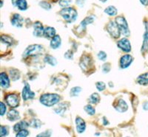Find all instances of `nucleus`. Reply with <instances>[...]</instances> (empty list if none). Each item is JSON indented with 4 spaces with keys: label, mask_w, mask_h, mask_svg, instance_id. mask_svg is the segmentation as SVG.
I'll return each mask as SVG.
<instances>
[{
    "label": "nucleus",
    "mask_w": 148,
    "mask_h": 137,
    "mask_svg": "<svg viewBox=\"0 0 148 137\" xmlns=\"http://www.w3.org/2000/svg\"><path fill=\"white\" fill-rule=\"evenodd\" d=\"M59 14L67 23H73L78 18V12L75 9L71 7H64L63 9H62L59 12Z\"/></svg>",
    "instance_id": "nucleus-2"
},
{
    "label": "nucleus",
    "mask_w": 148,
    "mask_h": 137,
    "mask_svg": "<svg viewBox=\"0 0 148 137\" xmlns=\"http://www.w3.org/2000/svg\"><path fill=\"white\" fill-rule=\"evenodd\" d=\"M64 58L67 59H69V60H71V59L73 58V52L71 50H67L64 53Z\"/></svg>",
    "instance_id": "nucleus-41"
},
{
    "label": "nucleus",
    "mask_w": 148,
    "mask_h": 137,
    "mask_svg": "<svg viewBox=\"0 0 148 137\" xmlns=\"http://www.w3.org/2000/svg\"><path fill=\"white\" fill-rule=\"evenodd\" d=\"M43 51V47L39 44H32L25 49V52L22 54L23 58L30 57V56H36L42 53Z\"/></svg>",
    "instance_id": "nucleus-4"
},
{
    "label": "nucleus",
    "mask_w": 148,
    "mask_h": 137,
    "mask_svg": "<svg viewBox=\"0 0 148 137\" xmlns=\"http://www.w3.org/2000/svg\"><path fill=\"white\" fill-rule=\"evenodd\" d=\"M101 70L103 73H108L110 71V64L109 63H105L101 66Z\"/></svg>",
    "instance_id": "nucleus-38"
},
{
    "label": "nucleus",
    "mask_w": 148,
    "mask_h": 137,
    "mask_svg": "<svg viewBox=\"0 0 148 137\" xmlns=\"http://www.w3.org/2000/svg\"><path fill=\"white\" fill-rule=\"evenodd\" d=\"M133 61V58L130 54H125L122 55L120 58L119 65L121 68H127L130 66L131 65Z\"/></svg>",
    "instance_id": "nucleus-10"
},
{
    "label": "nucleus",
    "mask_w": 148,
    "mask_h": 137,
    "mask_svg": "<svg viewBox=\"0 0 148 137\" xmlns=\"http://www.w3.org/2000/svg\"><path fill=\"white\" fill-rule=\"evenodd\" d=\"M10 23L14 27L21 28L23 26L24 23V18L20 14H15L13 15L10 19Z\"/></svg>",
    "instance_id": "nucleus-11"
},
{
    "label": "nucleus",
    "mask_w": 148,
    "mask_h": 137,
    "mask_svg": "<svg viewBox=\"0 0 148 137\" xmlns=\"http://www.w3.org/2000/svg\"><path fill=\"white\" fill-rule=\"evenodd\" d=\"M73 0H59V5L61 7H69V5L72 4Z\"/></svg>",
    "instance_id": "nucleus-35"
},
{
    "label": "nucleus",
    "mask_w": 148,
    "mask_h": 137,
    "mask_svg": "<svg viewBox=\"0 0 148 137\" xmlns=\"http://www.w3.org/2000/svg\"><path fill=\"white\" fill-rule=\"evenodd\" d=\"M89 101L92 104H98L100 102V96L98 93H92L89 97Z\"/></svg>",
    "instance_id": "nucleus-29"
},
{
    "label": "nucleus",
    "mask_w": 148,
    "mask_h": 137,
    "mask_svg": "<svg viewBox=\"0 0 148 137\" xmlns=\"http://www.w3.org/2000/svg\"><path fill=\"white\" fill-rule=\"evenodd\" d=\"M99 1L101 2H102V3H105V2H106L108 0H99Z\"/></svg>",
    "instance_id": "nucleus-48"
},
{
    "label": "nucleus",
    "mask_w": 148,
    "mask_h": 137,
    "mask_svg": "<svg viewBox=\"0 0 148 137\" xmlns=\"http://www.w3.org/2000/svg\"><path fill=\"white\" fill-rule=\"evenodd\" d=\"M96 87L98 91L102 92V91L105 90V89H106V84L102 82V81H99L96 83Z\"/></svg>",
    "instance_id": "nucleus-34"
},
{
    "label": "nucleus",
    "mask_w": 148,
    "mask_h": 137,
    "mask_svg": "<svg viewBox=\"0 0 148 137\" xmlns=\"http://www.w3.org/2000/svg\"><path fill=\"white\" fill-rule=\"evenodd\" d=\"M29 124H30V127L33 128L38 129L42 126V122H41V121L37 119H33Z\"/></svg>",
    "instance_id": "nucleus-32"
},
{
    "label": "nucleus",
    "mask_w": 148,
    "mask_h": 137,
    "mask_svg": "<svg viewBox=\"0 0 148 137\" xmlns=\"http://www.w3.org/2000/svg\"><path fill=\"white\" fill-rule=\"evenodd\" d=\"M60 101V96L57 94L53 93H46L41 95L39 98V102L45 106L51 107L58 104Z\"/></svg>",
    "instance_id": "nucleus-1"
},
{
    "label": "nucleus",
    "mask_w": 148,
    "mask_h": 137,
    "mask_svg": "<svg viewBox=\"0 0 148 137\" xmlns=\"http://www.w3.org/2000/svg\"><path fill=\"white\" fill-rule=\"evenodd\" d=\"M106 29L108 33L114 39H118L121 34V31H120L119 28L116 24V22H113V21H110L108 22V24H107Z\"/></svg>",
    "instance_id": "nucleus-5"
},
{
    "label": "nucleus",
    "mask_w": 148,
    "mask_h": 137,
    "mask_svg": "<svg viewBox=\"0 0 148 137\" xmlns=\"http://www.w3.org/2000/svg\"><path fill=\"white\" fill-rule=\"evenodd\" d=\"M115 22L119 28L121 34H123L125 36H129L130 35V31L129 30L126 18L125 17L122 16H119L116 18Z\"/></svg>",
    "instance_id": "nucleus-3"
},
{
    "label": "nucleus",
    "mask_w": 148,
    "mask_h": 137,
    "mask_svg": "<svg viewBox=\"0 0 148 137\" xmlns=\"http://www.w3.org/2000/svg\"><path fill=\"white\" fill-rule=\"evenodd\" d=\"M10 77L5 72H2L0 75V85L3 89H8L10 87Z\"/></svg>",
    "instance_id": "nucleus-17"
},
{
    "label": "nucleus",
    "mask_w": 148,
    "mask_h": 137,
    "mask_svg": "<svg viewBox=\"0 0 148 137\" xmlns=\"http://www.w3.org/2000/svg\"><path fill=\"white\" fill-rule=\"evenodd\" d=\"M145 30L143 35V43L141 47V52H146L148 51V22H145Z\"/></svg>",
    "instance_id": "nucleus-15"
},
{
    "label": "nucleus",
    "mask_w": 148,
    "mask_h": 137,
    "mask_svg": "<svg viewBox=\"0 0 148 137\" xmlns=\"http://www.w3.org/2000/svg\"><path fill=\"white\" fill-rule=\"evenodd\" d=\"M7 118L10 122H16L18 119H20V116H19V112L15 109H11L8 111L7 114Z\"/></svg>",
    "instance_id": "nucleus-19"
},
{
    "label": "nucleus",
    "mask_w": 148,
    "mask_h": 137,
    "mask_svg": "<svg viewBox=\"0 0 148 137\" xmlns=\"http://www.w3.org/2000/svg\"><path fill=\"white\" fill-rule=\"evenodd\" d=\"M66 109H67L66 104L61 103V104H59V105H57V107H56L55 109H54V111H55V112L57 114L63 115L64 112H65Z\"/></svg>",
    "instance_id": "nucleus-27"
},
{
    "label": "nucleus",
    "mask_w": 148,
    "mask_h": 137,
    "mask_svg": "<svg viewBox=\"0 0 148 137\" xmlns=\"http://www.w3.org/2000/svg\"><path fill=\"white\" fill-rule=\"evenodd\" d=\"M82 92V88L79 86H75L73 87L72 89H71L70 92V96L72 97H76L79 95V94Z\"/></svg>",
    "instance_id": "nucleus-28"
},
{
    "label": "nucleus",
    "mask_w": 148,
    "mask_h": 137,
    "mask_svg": "<svg viewBox=\"0 0 148 137\" xmlns=\"http://www.w3.org/2000/svg\"><path fill=\"white\" fill-rule=\"evenodd\" d=\"M79 66L82 69L83 72H86L90 68H91L92 66V60L90 56H82L79 63Z\"/></svg>",
    "instance_id": "nucleus-9"
},
{
    "label": "nucleus",
    "mask_w": 148,
    "mask_h": 137,
    "mask_svg": "<svg viewBox=\"0 0 148 137\" xmlns=\"http://www.w3.org/2000/svg\"><path fill=\"white\" fill-rule=\"evenodd\" d=\"M35 97V93L31 91L30 86L28 83H26L24 85L23 89L22 92V100L25 101L29 100H32Z\"/></svg>",
    "instance_id": "nucleus-8"
},
{
    "label": "nucleus",
    "mask_w": 148,
    "mask_h": 137,
    "mask_svg": "<svg viewBox=\"0 0 148 137\" xmlns=\"http://www.w3.org/2000/svg\"><path fill=\"white\" fill-rule=\"evenodd\" d=\"M1 41H2V43H5L8 46H12L13 45V39L9 37L8 35H2L1 36Z\"/></svg>",
    "instance_id": "nucleus-30"
},
{
    "label": "nucleus",
    "mask_w": 148,
    "mask_h": 137,
    "mask_svg": "<svg viewBox=\"0 0 148 137\" xmlns=\"http://www.w3.org/2000/svg\"><path fill=\"white\" fill-rule=\"evenodd\" d=\"M0 105H1V116L3 117L5 113H6V111H7V106L2 102L0 103Z\"/></svg>",
    "instance_id": "nucleus-40"
},
{
    "label": "nucleus",
    "mask_w": 148,
    "mask_h": 137,
    "mask_svg": "<svg viewBox=\"0 0 148 137\" xmlns=\"http://www.w3.org/2000/svg\"><path fill=\"white\" fill-rule=\"evenodd\" d=\"M9 75H10V78L12 80H18V79L20 78V73H19V71L16 69V68H11L9 71Z\"/></svg>",
    "instance_id": "nucleus-25"
},
{
    "label": "nucleus",
    "mask_w": 148,
    "mask_h": 137,
    "mask_svg": "<svg viewBox=\"0 0 148 137\" xmlns=\"http://www.w3.org/2000/svg\"><path fill=\"white\" fill-rule=\"evenodd\" d=\"M5 101L6 103L10 106V108H16L19 105V97L16 94H8L5 97Z\"/></svg>",
    "instance_id": "nucleus-6"
},
{
    "label": "nucleus",
    "mask_w": 148,
    "mask_h": 137,
    "mask_svg": "<svg viewBox=\"0 0 148 137\" xmlns=\"http://www.w3.org/2000/svg\"><path fill=\"white\" fill-rule=\"evenodd\" d=\"M95 18H96V17L92 15L89 16H87L81 22V23H80V24H79V29H80L81 31H84V30L86 29L87 25L90 24H92V22H94Z\"/></svg>",
    "instance_id": "nucleus-16"
},
{
    "label": "nucleus",
    "mask_w": 148,
    "mask_h": 137,
    "mask_svg": "<svg viewBox=\"0 0 148 137\" xmlns=\"http://www.w3.org/2000/svg\"><path fill=\"white\" fill-rule=\"evenodd\" d=\"M56 29L52 27H46L44 30V35L43 36L46 39H51L56 35Z\"/></svg>",
    "instance_id": "nucleus-20"
},
{
    "label": "nucleus",
    "mask_w": 148,
    "mask_h": 137,
    "mask_svg": "<svg viewBox=\"0 0 148 137\" xmlns=\"http://www.w3.org/2000/svg\"><path fill=\"white\" fill-rule=\"evenodd\" d=\"M29 135V131L26 129H23V130H19L17 134H16V136H22V137H25Z\"/></svg>",
    "instance_id": "nucleus-37"
},
{
    "label": "nucleus",
    "mask_w": 148,
    "mask_h": 137,
    "mask_svg": "<svg viewBox=\"0 0 148 137\" xmlns=\"http://www.w3.org/2000/svg\"><path fill=\"white\" fill-rule=\"evenodd\" d=\"M39 6L42 7V9H44L45 10H50L52 7L51 3L46 2V1H42V2H39Z\"/></svg>",
    "instance_id": "nucleus-33"
},
{
    "label": "nucleus",
    "mask_w": 148,
    "mask_h": 137,
    "mask_svg": "<svg viewBox=\"0 0 148 137\" xmlns=\"http://www.w3.org/2000/svg\"><path fill=\"white\" fill-rule=\"evenodd\" d=\"M114 108L116 111L119 113H124L127 111L128 105L126 101L124 100L123 99H119L116 103V105H114Z\"/></svg>",
    "instance_id": "nucleus-14"
},
{
    "label": "nucleus",
    "mask_w": 148,
    "mask_h": 137,
    "mask_svg": "<svg viewBox=\"0 0 148 137\" xmlns=\"http://www.w3.org/2000/svg\"><path fill=\"white\" fill-rule=\"evenodd\" d=\"M142 108L145 111H148V102H145L142 105Z\"/></svg>",
    "instance_id": "nucleus-46"
},
{
    "label": "nucleus",
    "mask_w": 148,
    "mask_h": 137,
    "mask_svg": "<svg viewBox=\"0 0 148 137\" xmlns=\"http://www.w3.org/2000/svg\"><path fill=\"white\" fill-rule=\"evenodd\" d=\"M17 1H18V0H11L12 5H14V6H16V3H17Z\"/></svg>",
    "instance_id": "nucleus-47"
},
{
    "label": "nucleus",
    "mask_w": 148,
    "mask_h": 137,
    "mask_svg": "<svg viewBox=\"0 0 148 137\" xmlns=\"http://www.w3.org/2000/svg\"><path fill=\"white\" fill-rule=\"evenodd\" d=\"M84 3H85V0H76V5H78V6L81 7H82L84 6Z\"/></svg>",
    "instance_id": "nucleus-42"
},
{
    "label": "nucleus",
    "mask_w": 148,
    "mask_h": 137,
    "mask_svg": "<svg viewBox=\"0 0 148 137\" xmlns=\"http://www.w3.org/2000/svg\"><path fill=\"white\" fill-rule=\"evenodd\" d=\"M102 123L104 125H109V122H108V119L105 117H103L102 118Z\"/></svg>",
    "instance_id": "nucleus-45"
},
{
    "label": "nucleus",
    "mask_w": 148,
    "mask_h": 137,
    "mask_svg": "<svg viewBox=\"0 0 148 137\" xmlns=\"http://www.w3.org/2000/svg\"><path fill=\"white\" fill-rule=\"evenodd\" d=\"M16 7L21 11H24L27 9V2L26 0H18L16 3Z\"/></svg>",
    "instance_id": "nucleus-26"
},
{
    "label": "nucleus",
    "mask_w": 148,
    "mask_h": 137,
    "mask_svg": "<svg viewBox=\"0 0 148 137\" xmlns=\"http://www.w3.org/2000/svg\"><path fill=\"white\" fill-rule=\"evenodd\" d=\"M62 44V39L59 35H56L53 38H52L50 43V47L53 50H57L61 47Z\"/></svg>",
    "instance_id": "nucleus-18"
},
{
    "label": "nucleus",
    "mask_w": 148,
    "mask_h": 137,
    "mask_svg": "<svg viewBox=\"0 0 148 137\" xmlns=\"http://www.w3.org/2000/svg\"><path fill=\"white\" fill-rule=\"evenodd\" d=\"M51 133H49V131H45V132H43L40 134H38L37 136H51Z\"/></svg>",
    "instance_id": "nucleus-43"
},
{
    "label": "nucleus",
    "mask_w": 148,
    "mask_h": 137,
    "mask_svg": "<svg viewBox=\"0 0 148 137\" xmlns=\"http://www.w3.org/2000/svg\"><path fill=\"white\" fill-rule=\"evenodd\" d=\"M137 83L141 85H148V72L140 75L137 77Z\"/></svg>",
    "instance_id": "nucleus-22"
},
{
    "label": "nucleus",
    "mask_w": 148,
    "mask_h": 137,
    "mask_svg": "<svg viewBox=\"0 0 148 137\" xmlns=\"http://www.w3.org/2000/svg\"><path fill=\"white\" fill-rule=\"evenodd\" d=\"M9 130L8 127L6 126H2L1 127V130H0V135L1 136H6L8 135Z\"/></svg>",
    "instance_id": "nucleus-39"
},
{
    "label": "nucleus",
    "mask_w": 148,
    "mask_h": 137,
    "mask_svg": "<svg viewBox=\"0 0 148 137\" xmlns=\"http://www.w3.org/2000/svg\"><path fill=\"white\" fill-rule=\"evenodd\" d=\"M139 2L144 6H148V0H139Z\"/></svg>",
    "instance_id": "nucleus-44"
},
{
    "label": "nucleus",
    "mask_w": 148,
    "mask_h": 137,
    "mask_svg": "<svg viewBox=\"0 0 148 137\" xmlns=\"http://www.w3.org/2000/svg\"><path fill=\"white\" fill-rule=\"evenodd\" d=\"M97 57L98 58H99V60L104 61V60L107 59V58H108V55H107L106 52H104V51H99L97 55Z\"/></svg>",
    "instance_id": "nucleus-36"
},
{
    "label": "nucleus",
    "mask_w": 148,
    "mask_h": 137,
    "mask_svg": "<svg viewBox=\"0 0 148 137\" xmlns=\"http://www.w3.org/2000/svg\"><path fill=\"white\" fill-rule=\"evenodd\" d=\"M44 61L45 62L46 64L52 66H55L57 64V60L56 59V58H54L53 56L50 55H46L44 58Z\"/></svg>",
    "instance_id": "nucleus-24"
},
{
    "label": "nucleus",
    "mask_w": 148,
    "mask_h": 137,
    "mask_svg": "<svg viewBox=\"0 0 148 137\" xmlns=\"http://www.w3.org/2000/svg\"><path fill=\"white\" fill-rule=\"evenodd\" d=\"M104 13L110 16H116L118 14V10L116 7L113 5H110L104 9Z\"/></svg>",
    "instance_id": "nucleus-23"
},
{
    "label": "nucleus",
    "mask_w": 148,
    "mask_h": 137,
    "mask_svg": "<svg viewBox=\"0 0 148 137\" xmlns=\"http://www.w3.org/2000/svg\"><path fill=\"white\" fill-rule=\"evenodd\" d=\"M75 123H76V130L78 134H83L86 130V123L84 119L81 117H77L75 119Z\"/></svg>",
    "instance_id": "nucleus-13"
},
{
    "label": "nucleus",
    "mask_w": 148,
    "mask_h": 137,
    "mask_svg": "<svg viewBox=\"0 0 148 137\" xmlns=\"http://www.w3.org/2000/svg\"><path fill=\"white\" fill-rule=\"evenodd\" d=\"M33 28H34V36L36 37H41L44 35V27L42 25V24L40 22H36L33 24Z\"/></svg>",
    "instance_id": "nucleus-12"
},
{
    "label": "nucleus",
    "mask_w": 148,
    "mask_h": 137,
    "mask_svg": "<svg viewBox=\"0 0 148 137\" xmlns=\"http://www.w3.org/2000/svg\"><path fill=\"white\" fill-rule=\"evenodd\" d=\"M117 47L122 52L128 53L131 51V43L127 38H122L117 42Z\"/></svg>",
    "instance_id": "nucleus-7"
},
{
    "label": "nucleus",
    "mask_w": 148,
    "mask_h": 137,
    "mask_svg": "<svg viewBox=\"0 0 148 137\" xmlns=\"http://www.w3.org/2000/svg\"><path fill=\"white\" fill-rule=\"evenodd\" d=\"M29 126H30V124L26 122V121H20V122H17L15 125L14 126V131L18 132L21 130L27 129Z\"/></svg>",
    "instance_id": "nucleus-21"
},
{
    "label": "nucleus",
    "mask_w": 148,
    "mask_h": 137,
    "mask_svg": "<svg viewBox=\"0 0 148 137\" xmlns=\"http://www.w3.org/2000/svg\"><path fill=\"white\" fill-rule=\"evenodd\" d=\"M84 111L88 114V115L90 116H93L95 114H96V109L92 107L91 105H86L84 108Z\"/></svg>",
    "instance_id": "nucleus-31"
}]
</instances>
